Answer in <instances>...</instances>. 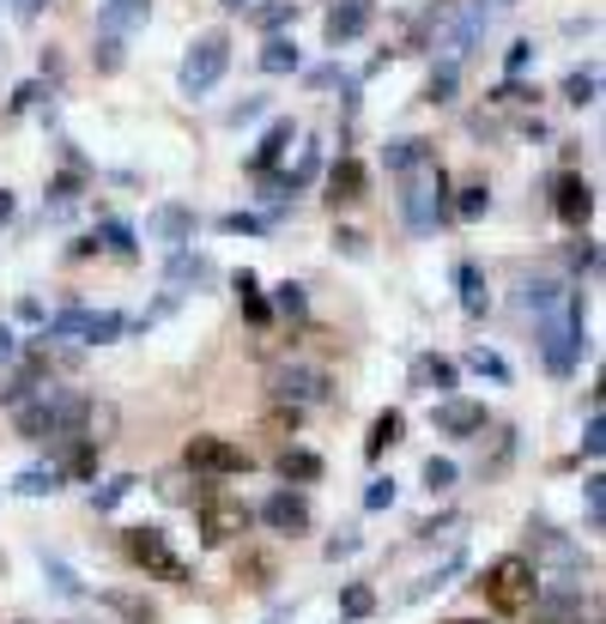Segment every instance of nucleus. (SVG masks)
Returning a JSON list of instances; mask_svg holds the SVG:
<instances>
[{"label":"nucleus","mask_w":606,"mask_h":624,"mask_svg":"<svg viewBox=\"0 0 606 624\" xmlns=\"http://www.w3.org/2000/svg\"><path fill=\"white\" fill-rule=\"evenodd\" d=\"M388 170L400 176V219L412 236H431L443 224V164L424 140H395L388 146Z\"/></svg>","instance_id":"nucleus-1"},{"label":"nucleus","mask_w":606,"mask_h":624,"mask_svg":"<svg viewBox=\"0 0 606 624\" xmlns=\"http://www.w3.org/2000/svg\"><path fill=\"white\" fill-rule=\"evenodd\" d=\"M479 594H486V606L498 612V619H522L534 600H540V564L527 558V552H503L498 564H486V576H479Z\"/></svg>","instance_id":"nucleus-2"},{"label":"nucleus","mask_w":606,"mask_h":624,"mask_svg":"<svg viewBox=\"0 0 606 624\" xmlns=\"http://www.w3.org/2000/svg\"><path fill=\"white\" fill-rule=\"evenodd\" d=\"M80 418H85V394H67V389H31L25 401L13 406V425L25 442L80 437Z\"/></svg>","instance_id":"nucleus-3"},{"label":"nucleus","mask_w":606,"mask_h":624,"mask_svg":"<svg viewBox=\"0 0 606 624\" xmlns=\"http://www.w3.org/2000/svg\"><path fill=\"white\" fill-rule=\"evenodd\" d=\"M491 25V7L486 0H467V7H436L431 13V43L424 49L436 55V67H462L474 55V43L486 37Z\"/></svg>","instance_id":"nucleus-4"},{"label":"nucleus","mask_w":606,"mask_h":624,"mask_svg":"<svg viewBox=\"0 0 606 624\" xmlns=\"http://www.w3.org/2000/svg\"><path fill=\"white\" fill-rule=\"evenodd\" d=\"M534 322H540L546 370H552V377H570V370H576V351H582V303L564 291V303H552V310L534 315Z\"/></svg>","instance_id":"nucleus-5"},{"label":"nucleus","mask_w":606,"mask_h":624,"mask_svg":"<svg viewBox=\"0 0 606 624\" xmlns=\"http://www.w3.org/2000/svg\"><path fill=\"white\" fill-rule=\"evenodd\" d=\"M195 516H200V540L207 546H231V540H243L255 528V509L243 497H224V492H200Z\"/></svg>","instance_id":"nucleus-6"},{"label":"nucleus","mask_w":606,"mask_h":624,"mask_svg":"<svg viewBox=\"0 0 606 624\" xmlns=\"http://www.w3.org/2000/svg\"><path fill=\"white\" fill-rule=\"evenodd\" d=\"M224 67H231V37H224V31H200L195 49L183 55V73H176V85H183L188 97H200V92H212V85L224 79Z\"/></svg>","instance_id":"nucleus-7"},{"label":"nucleus","mask_w":606,"mask_h":624,"mask_svg":"<svg viewBox=\"0 0 606 624\" xmlns=\"http://www.w3.org/2000/svg\"><path fill=\"white\" fill-rule=\"evenodd\" d=\"M121 552H128L145 576H159V582H176V588L188 582V564L171 552V533L164 528H128L121 533Z\"/></svg>","instance_id":"nucleus-8"},{"label":"nucleus","mask_w":606,"mask_h":624,"mask_svg":"<svg viewBox=\"0 0 606 624\" xmlns=\"http://www.w3.org/2000/svg\"><path fill=\"white\" fill-rule=\"evenodd\" d=\"M267 389H273L279 406H316V401L334 394V382H328L322 365H279L273 377H267Z\"/></svg>","instance_id":"nucleus-9"},{"label":"nucleus","mask_w":606,"mask_h":624,"mask_svg":"<svg viewBox=\"0 0 606 624\" xmlns=\"http://www.w3.org/2000/svg\"><path fill=\"white\" fill-rule=\"evenodd\" d=\"M121 327H128V322H121L116 310H97V315H92V310H61V315H55L49 327H43V334H49V339L85 334V339H92V346H109V339H116Z\"/></svg>","instance_id":"nucleus-10"},{"label":"nucleus","mask_w":606,"mask_h":624,"mask_svg":"<svg viewBox=\"0 0 606 624\" xmlns=\"http://www.w3.org/2000/svg\"><path fill=\"white\" fill-rule=\"evenodd\" d=\"M183 461L195 473H249V455H243L237 442H224V437H188V449H183Z\"/></svg>","instance_id":"nucleus-11"},{"label":"nucleus","mask_w":606,"mask_h":624,"mask_svg":"<svg viewBox=\"0 0 606 624\" xmlns=\"http://www.w3.org/2000/svg\"><path fill=\"white\" fill-rule=\"evenodd\" d=\"M552 212L564 224H588L594 219V188L588 176H576V170H558L552 176Z\"/></svg>","instance_id":"nucleus-12"},{"label":"nucleus","mask_w":606,"mask_h":624,"mask_svg":"<svg viewBox=\"0 0 606 624\" xmlns=\"http://www.w3.org/2000/svg\"><path fill=\"white\" fill-rule=\"evenodd\" d=\"M370 19H376V0H328V19H322V31H328V43L340 49V43L364 37Z\"/></svg>","instance_id":"nucleus-13"},{"label":"nucleus","mask_w":606,"mask_h":624,"mask_svg":"<svg viewBox=\"0 0 606 624\" xmlns=\"http://www.w3.org/2000/svg\"><path fill=\"white\" fill-rule=\"evenodd\" d=\"M261 521L273 533H291V540H298V533H310V504H303V492H273L261 504Z\"/></svg>","instance_id":"nucleus-14"},{"label":"nucleus","mask_w":606,"mask_h":624,"mask_svg":"<svg viewBox=\"0 0 606 624\" xmlns=\"http://www.w3.org/2000/svg\"><path fill=\"white\" fill-rule=\"evenodd\" d=\"M200 279H212V267L200 255H188V249H171V267H164V310H171L176 298H183L188 286H200Z\"/></svg>","instance_id":"nucleus-15"},{"label":"nucleus","mask_w":606,"mask_h":624,"mask_svg":"<svg viewBox=\"0 0 606 624\" xmlns=\"http://www.w3.org/2000/svg\"><path fill=\"white\" fill-rule=\"evenodd\" d=\"M431 425L443 430V437H479V430H486V406H474V401H436Z\"/></svg>","instance_id":"nucleus-16"},{"label":"nucleus","mask_w":606,"mask_h":624,"mask_svg":"<svg viewBox=\"0 0 606 624\" xmlns=\"http://www.w3.org/2000/svg\"><path fill=\"white\" fill-rule=\"evenodd\" d=\"M364 164H358V158H340V164L328 170V207H358V200H364Z\"/></svg>","instance_id":"nucleus-17"},{"label":"nucleus","mask_w":606,"mask_h":624,"mask_svg":"<svg viewBox=\"0 0 606 624\" xmlns=\"http://www.w3.org/2000/svg\"><path fill=\"white\" fill-rule=\"evenodd\" d=\"M145 231L159 236V243H171V249H188V236H195V212L188 207H159L152 219H145Z\"/></svg>","instance_id":"nucleus-18"},{"label":"nucleus","mask_w":606,"mask_h":624,"mask_svg":"<svg viewBox=\"0 0 606 624\" xmlns=\"http://www.w3.org/2000/svg\"><path fill=\"white\" fill-rule=\"evenodd\" d=\"M291 140H298V122L279 116L273 128H267V140L255 146V170H261V176H267V170H279V164H285V152H291Z\"/></svg>","instance_id":"nucleus-19"},{"label":"nucleus","mask_w":606,"mask_h":624,"mask_svg":"<svg viewBox=\"0 0 606 624\" xmlns=\"http://www.w3.org/2000/svg\"><path fill=\"white\" fill-rule=\"evenodd\" d=\"M400 430H407V418H400L395 406H388V413H376V418H370V437H364V455H370V461H383L388 449L400 442Z\"/></svg>","instance_id":"nucleus-20"},{"label":"nucleus","mask_w":606,"mask_h":624,"mask_svg":"<svg viewBox=\"0 0 606 624\" xmlns=\"http://www.w3.org/2000/svg\"><path fill=\"white\" fill-rule=\"evenodd\" d=\"M97 600H104L116 619H128V624H159V606H152V600H140V594H128V588H104Z\"/></svg>","instance_id":"nucleus-21"},{"label":"nucleus","mask_w":606,"mask_h":624,"mask_svg":"<svg viewBox=\"0 0 606 624\" xmlns=\"http://www.w3.org/2000/svg\"><path fill=\"white\" fill-rule=\"evenodd\" d=\"M455 286H462V310H467V315H486V310H491L486 274H479L474 261H462V267H455Z\"/></svg>","instance_id":"nucleus-22"},{"label":"nucleus","mask_w":606,"mask_h":624,"mask_svg":"<svg viewBox=\"0 0 606 624\" xmlns=\"http://www.w3.org/2000/svg\"><path fill=\"white\" fill-rule=\"evenodd\" d=\"M412 389L419 394H448L455 389V365H448V358H419V365H412Z\"/></svg>","instance_id":"nucleus-23"},{"label":"nucleus","mask_w":606,"mask_h":624,"mask_svg":"<svg viewBox=\"0 0 606 624\" xmlns=\"http://www.w3.org/2000/svg\"><path fill=\"white\" fill-rule=\"evenodd\" d=\"M109 437H116V406H109V401H85V418H80V442H97V449H104Z\"/></svg>","instance_id":"nucleus-24"},{"label":"nucleus","mask_w":606,"mask_h":624,"mask_svg":"<svg viewBox=\"0 0 606 624\" xmlns=\"http://www.w3.org/2000/svg\"><path fill=\"white\" fill-rule=\"evenodd\" d=\"M279 479L285 485H316L322 479V455H310V449H285V455H279Z\"/></svg>","instance_id":"nucleus-25"},{"label":"nucleus","mask_w":606,"mask_h":624,"mask_svg":"<svg viewBox=\"0 0 606 624\" xmlns=\"http://www.w3.org/2000/svg\"><path fill=\"white\" fill-rule=\"evenodd\" d=\"M298 67H303L298 43H291V37H279V31H273V37H267V49H261V73H298Z\"/></svg>","instance_id":"nucleus-26"},{"label":"nucleus","mask_w":606,"mask_h":624,"mask_svg":"<svg viewBox=\"0 0 606 624\" xmlns=\"http://www.w3.org/2000/svg\"><path fill=\"white\" fill-rule=\"evenodd\" d=\"M340 612H346V624L370 619V612H376V588H370V582H346V594H340Z\"/></svg>","instance_id":"nucleus-27"},{"label":"nucleus","mask_w":606,"mask_h":624,"mask_svg":"<svg viewBox=\"0 0 606 624\" xmlns=\"http://www.w3.org/2000/svg\"><path fill=\"white\" fill-rule=\"evenodd\" d=\"M237 298H243V315H249L255 327H267V315H273V310H267V298H261V286H255V274H249V267L237 274Z\"/></svg>","instance_id":"nucleus-28"},{"label":"nucleus","mask_w":606,"mask_h":624,"mask_svg":"<svg viewBox=\"0 0 606 624\" xmlns=\"http://www.w3.org/2000/svg\"><path fill=\"white\" fill-rule=\"evenodd\" d=\"M43 570H49V588H55V594H67V600H85V582L73 576V564H61V558H49V552H43Z\"/></svg>","instance_id":"nucleus-29"},{"label":"nucleus","mask_w":606,"mask_h":624,"mask_svg":"<svg viewBox=\"0 0 606 624\" xmlns=\"http://www.w3.org/2000/svg\"><path fill=\"white\" fill-rule=\"evenodd\" d=\"M73 207H80V170H67L61 183L49 188V219H67Z\"/></svg>","instance_id":"nucleus-30"},{"label":"nucleus","mask_w":606,"mask_h":624,"mask_svg":"<svg viewBox=\"0 0 606 624\" xmlns=\"http://www.w3.org/2000/svg\"><path fill=\"white\" fill-rule=\"evenodd\" d=\"M97 455H104L97 442H80V449H73V455H67L55 473H61V479H92V473H97Z\"/></svg>","instance_id":"nucleus-31"},{"label":"nucleus","mask_w":606,"mask_h":624,"mask_svg":"<svg viewBox=\"0 0 606 624\" xmlns=\"http://www.w3.org/2000/svg\"><path fill=\"white\" fill-rule=\"evenodd\" d=\"M316 170H322V146H303L298 152V170L285 176V195H298V188H310L316 183Z\"/></svg>","instance_id":"nucleus-32"},{"label":"nucleus","mask_w":606,"mask_h":624,"mask_svg":"<svg viewBox=\"0 0 606 624\" xmlns=\"http://www.w3.org/2000/svg\"><path fill=\"white\" fill-rule=\"evenodd\" d=\"M145 19V0H104V25L109 31H128Z\"/></svg>","instance_id":"nucleus-33"},{"label":"nucleus","mask_w":606,"mask_h":624,"mask_svg":"<svg viewBox=\"0 0 606 624\" xmlns=\"http://www.w3.org/2000/svg\"><path fill=\"white\" fill-rule=\"evenodd\" d=\"M522 303H527V315H546L552 303H564V286H558V279H534Z\"/></svg>","instance_id":"nucleus-34"},{"label":"nucleus","mask_w":606,"mask_h":624,"mask_svg":"<svg viewBox=\"0 0 606 624\" xmlns=\"http://www.w3.org/2000/svg\"><path fill=\"white\" fill-rule=\"evenodd\" d=\"M55 485H61V473H55V467H31V473H19V479H13V492L19 497H43V492H55Z\"/></svg>","instance_id":"nucleus-35"},{"label":"nucleus","mask_w":606,"mask_h":624,"mask_svg":"<svg viewBox=\"0 0 606 624\" xmlns=\"http://www.w3.org/2000/svg\"><path fill=\"white\" fill-rule=\"evenodd\" d=\"M594 92H601V73H594V67H582V73H570L564 79V97H570V104H594Z\"/></svg>","instance_id":"nucleus-36"},{"label":"nucleus","mask_w":606,"mask_h":624,"mask_svg":"<svg viewBox=\"0 0 606 624\" xmlns=\"http://www.w3.org/2000/svg\"><path fill=\"white\" fill-rule=\"evenodd\" d=\"M298 19V0H267V7H255V25L261 31H279V25H291Z\"/></svg>","instance_id":"nucleus-37"},{"label":"nucleus","mask_w":606,"mask_h":624,"mask_svg":"<svg viewBox=\"0 0 606 624\" xmlns=\"http://www.w3.org/2000/svg\"><path fill=\"white\" fill-rule=\"evenodd\" d=\"M467 370H479V377H491V382H510V365H503L498 351H486V346L467 351Z\"/></svg>","instance_id":"nucleus-38"},{"label":"nucleus","mask_w":606,"mask_h":624,"mask_svg":"<svg viewBox=\"0 0 606 624\" xmlns=\"http://www.w3.org/2000/svg\"><path fill=\"white\" fill-rule=\"evenodd\" d=\"M133 485H140V479H133V473H116V479H104V492H92V509H116L121 497L133 492Z\"/></svg>","instance_id":"nucleus-39"},{"label":"nucleus","mask_w":606,"mask_h":624,"mask_svg":"<svg viewBox=\"0 0 606 624\" xmlns=\"http://www.w3.org/2000/svg\"><path fill=\"white\" fill-rule=\"evenodd\" d=\"M448 485H455V461L431 455L424 461V492H448Z\"/></svg>","instance_id":"nucleus-40"},{"label":"nucleus","mask_w":606,"mask_h":624,"mask_svg":"<svg viewBox=\"0 0 606 624\" xmlns=\"http://www.w3.org/2000/svg\"><path fill=\"white\" fill-rule=\"evenodd\" d=\"M486 207H491V195L486 188H462V200H455V219H486Z\"/></svg>","instance_id":"nucleus-41"},{"label":"nucleus","mask_w":606,"mask_h":624,"mask_svg":"<svg viewBox=\"0 0 606 624\" xmlns=\"http://www.w3.org/2000/svg\"><path fill=\"white\" fill-rule=\"evenodd\" d=\"M219 231L224 236H255V231H267V219H255V212H224Z\"/></svg>","instance_id":"nucleus-42"},{"label":"nucleus","mask_w":606,"mask_h":624,"mask_svg":"<svg viewBox=\"0 0 606 624\" xmlns=\"http://www.w3.org/2000/svg\"><path fill=\"white\" fill-rule=\"evenodd\" d=\"M424 97H431V104H448V97H455V67H436L431 85H424Z\"/></svg>","instance_id":"nucleus-43"},{"label":"nucleus","mask_w":606,"mask_h":624,"mask_svg":"<svg viewBox=\"0 0 606 624\" xmlns=\"http://www.w3.org/2000/svg\"><path fill=\"white\" fill-rule=\"evenodd\" d=\"M97 67H104V73H116V67H121V37H116V31L97 37Z\"/></svg>","instance_id":"nucleus-44"},{"label":"nucleus","mask_w":606,"mask_h":624,"mask_svg":"<svg viewBox=\"0 0 606 624\" xmlns=\"http://www.w3.org/2000/svg\"><path fill=\"white\" fill-rule=\"evenodd\" d=\"M237 576H249V588H267L273 564H267V558H255V552H249V558H237Z\"/></svg>","instance_id":"nucleus-45"},{"label":"nucleus","mask_w":606,"mask_h":624,"mask_svg":"<svg viewBox=\"0 0 606 624\" xmlns=\"http://www.w3.org/2000/svg\"><path fill=\"white\" fill-rule=\"evenodd\" d=\"M104 243L116 249L121 261H133V231H128V224H104Z\"/></svg>","instance_id":"nucleus-46"},{"label":"nucleus","mask_w":606,"mask_h":624,"mask_svg":"<svg viewBox=\"0 0 606 624\" xmlns=\"http://www.w3.org/2000/svg\"><path fill=\"white\" fill-rule=\"evenodd\" d=\"M388 504H395V479H370L364 509H388Z\"/></svg>","instance_id":"nucleus-47"},{"label":"nucleus","mask_w":606,"mask_h":624,"mask_svg":"<svg viewBox=\"0 0 606 624\" xmlns=\"http://www.w3.org/2000/svg\"><path fill=\"white\" fill-rule=\"evenodd\" d=\"M279 315H291V322L303 315V286H291V279L279 286Z\"/></svg>","instance_id":"nucleus-48"},{"label":"nucleus","mask_w":606,"mask_h":624,"mask_svg":"<svg viewBox=\"0 0 606 624\" xmlns=\"http://www.w3.org/2000/svg\"><path fill=\"white\" fill-rule=\"evenodd\" d=\"M594 261H601V249H594L588 236H582V243L570 249V267H576V274H594Z\"/></svg>","instance_id":"nucleus-49"},{"label":"nucleus","mask_w":606,"mask_h":624,"mask_svg":"<svg viewBox=\"0 0 606 624\" xmlns=\"http://www.w3.org/2000/svg\"><path fill=\"white\" fill-rule=\"evenodd\" d=\"M601 442H606V430H601V413H594V418H588V430H582V455L601 461Z\"/></svg>","instance_id":"nucleus-50"},{"label":"nucleus","mask_w":606,"mask_h":624,"mask_svg":"<svg viewBox=\"0 0 606 624\" xmlns=\"http://www.w3.org/2000/svg\"><path fill=\"white\" fill-rule=\"evenodd\" d=\"M334 243H340V255H352V261L370 249V243H364V231H334Z\"/></svg>","instance_id":"nucleus-51"},{"label":"nucleus","mask_w":606,"mask_h":624,"mask_svg":"<svg viewBox=\"0 0 606 624\" xmlns=\"http://www.w3.org/2000/svg\"><path fill=\"white\" fill-rule=\"evenodd\" d=\"M352 552H358V533H340V540H328V558H334V564L352 558Z\"/></svg>","instance_id":"nucleus-52"},{"label":"nucleus","mask_w":606,"mask_h":624,"mask_svg":"<svg viewBox=\"0 0 606 624\" xmlns=\"http://www.w3.org/2000/svg\"><path fill=\"white\" fill-rule=\"evenodd\" d=\"M527 61H534V43H510V61H503V67H510V73H522Z\"/></svg>","instance_id":"nucleus-53"},{"label":"nucleus","mask_w":606,"mask_h":624,"mask_svg":"<svg viewBox=\"0 0 606 624\" xmlns=\"http://www.w3.org/2000/svg\"><path fill=\"white\" fill-rule=\"evenodd\" d=\"M0 365H19V334L13 327H0Z\"/></svg>","instance_id":"nucleus-54"},{"label":"nucleus","mask_w":606,"mask_h":624,"mask_svg":"<svg viewBox=\"0 0 606 624\" xmlns=\"http://www.w3.org/2000/svg\"><path fill=\"white\" fill-rule=\"evenodd\" d=\"M261 109H267V104H261V97H243V104H237V109H231V122H237V128H243V122H255V116H261Z\"/></svg>","instance_id":"nucleus-55"},{"label":"nucleus","mask_w":606,"mask_h":624,"mask_svg":"<svg viewBox=\"0 0 606 624\" xmlns=\"http://www.w3.org/2000/svg\"><path fill=\"white\" fill-rule=\"evenodd\" d=\"M37 97H43V85H37V79H31V85H19V97H13V109H31V104H37Z\"/></svg>","instance_id":"nucleus-56"},{"label":"nucleus","mask_w":606,"mask_h":624,"mask_svg":"<svg viewBox=\"0 0 606 624\" xmlns=\"http://www.w3.org/2000/svg\"><path fill=\"white\" fill-rule=\"evenodd\" d=\"M37 13H43V0H19V19H25V25H31Z\"/></svg>","instance_id":"nucleus-57"},{"label":"nucleus","mask_w":606,"mask_h":624,"mask_svg":"<svg viewBox=\"0 0 606 624\" xmlns=\"http://www.w3.org/2000/svg\"><path fill=\"white\" fill-rule=\"evenodd\" d=\"M0 224H13V195L0 188Z\"/></svg>","instance_id":"nucleus-58"},{"label":"nucleus","mask_w":606,"mask_h":624,"mask_svg":"<svg viewBox=\"0 0 606 624\" xmlns=\"http://www.w3.org/2000/svg\"><path fill=\"white\" fill-rule=\"evenodd\" d=\"M219 7H231V13H243V7H249V0H219Z\"/></svg>","instance_id":"nucleus-59"},{"label":"nucleus","mask_w":606,"mask_h":624,"mask_svg":"<svg viewBox=\"0 0 606 624\" xmlns=\"http://www.w3.org/2000/svg\"><path fill=\"white\" fill-rule=\"evenodd\" d=\"M455 624H474V619H455Z\"/></svg>","instance_id":"nucleus-60"},{"label":"nucleus","mask_w":606,"mask_h":624,"mask_svg":"<svg viewBox=\"0 0 606 624\" xmlns=\"http://www.w3.org/2000/svg\"><path fill=\"white\" fill-rule=\"evenodd\" d=\"M340 624H346V619H340Z\"/></svg>","instance_id":"nucleus-61"}]
</instances>
